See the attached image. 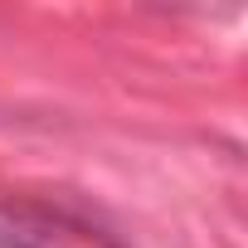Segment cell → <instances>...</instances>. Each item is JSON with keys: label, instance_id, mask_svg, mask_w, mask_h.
<instances>
[{"label": "cell", "instance_id": "1", "mask_svg": "<svg viewBox=\"0 0 248 248\" xmlns=\"http://www.w3.org/2000/svg\"><path fill=\"white\" fill-rule=\"evenodd\" d=\"M0 248H132L97 204L78 195H0Z\"/></svg>", "mask_w": 248, "mask_h": 248}]
</instances>
